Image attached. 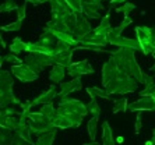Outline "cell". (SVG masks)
Wrapping results in <instances>:
<instances>
[{"label": "cell", "instance_id": "6da1fadb", "mask_svg": "<svg viewBox=\"0 0 155 145\" xmlns=\"http://www.w3.org/2000/svg\"><path fill=\"white\" fill-rule=\"evenodd\" d=\"M102 85L110 95H126L136 92L140 82L120 70L117 64L109 57L108 62L102 66Z\"/></svg>", "mask_w": 155, "mask_h": 145}, {"label": "cell", "instance_id": "7a4b0ae2", "mask_svg": "<svg viewBox=\"0 0 155 145\" xmlns=\"http://www.w3.org/2000/svg\"><path fill=\"white\" fill-rule=\"evenodd\" d=\"M110 59L117 64L120 70L133 77L143 85H150L154 82V76H148L147 72L143 71L136 59V50L126 49V47H117L116 50H110Z\"/></svg>", "mask_w": 155, "mask_h": 145}, {"label": "cell", "instance_id": "3957f363", "mask_svg": "<svg viewBox=\"0 0 155 145\" xmlns=\"http://www.w3.org/2000/svg\"><path fill=\"white\" fill-rule=\"evenodd\" d=\"M14 76L7 70L0 71V108H7L10 105H17L22 108V102L15 98L14 92Z\"/></svg>", "mask_w": 155, "mask_h": 145}, {"label": "cell", "instance_id": "277c9868", "mask_svg": "<svg viewBox=\"0 0 155 145\" xmlns=\"http://www.w3.org/2000/svg\"><path fill=\"white\" fill-rule=\"evenodd\" d=\"M136 35L141 46V53L148 56L155 47V31L150 27H136Z\"/></svg>", "mask_w": 155, "mask_h": 145}, {"label": "cell", "instance_id": "5b68a950", "mask_svg": "<svg viewBox=\"0 0 155 145\" xmlns=\"http://www.w3.org/2000/svg\"><path fill=\"white\" fill-rule=\"evenodd\" d=\"M24 63L28 64L34 71H36L38 74L42 72L46 67H52L53 66V60L52 56L45 53H28L24 59Z\"/></svg>", "mask_w": 155, "mask_h": 145}, {"label": "cell", "instance_id": "8992f818", "mask_svg": "<svg viewBox=\"0 0 155 145\" xmlns=\"http://www.w3.org/2000/svg\"><path fill=\"white\" fill-rule=\"evenodd\" d=\"M11 72L13 76L20 80L21 82H32V81L38 80L39 74L36 71H34L28 64L22 63V64H17V66H11Z\"/></svg>", "mask_w": 155, "mask_h": 145}, {"label": "cell", "instance_id": "52a82bcc", "mask_svg": "<svg viewBox=\"0 0 155 145\" xmlns=\"http://www.w3.org/2000/svg\"><path fill=\"white\" fill-rule=\"evenodd\" d=\"M49 4H51L52 20H63L64 21L70 14L74 13L64 0H49Z\"/></svg>", "mask_w": 155, "mask_h": 145}, {"label": "cell", "instance_id": "ba28073f", "mask_svg": "<svg viewBox=\"0 0 155 145\" xmlns=\"http://www.w3.org/2000/svg\"><path fill=\"white\" fill-rule=\"evenodd\" d=\"M67 74L71 78H78L80 76H87V74H94V67L90 64L88 60H81L77 63H71L67 67Z\"/></svg>", "mask_w": 155, "mask_h": 145}, {"label": "cell", "instance_id": "9c48e42d", "mask_svg": "<svg viewBox=\"0 0 155 145\" xmlns=\"http://www.w3.org/2000/svg\"><path fill=\"white\" fill-rule=\"evenodd\" d=\"M130 112H154L155 110V96H140L137 101L129 105Z\"/></svg>", "mask_w": 155, "mask_h": 145}, {"label": "cell", "instance_id": "30bf717a", "mask_svg": "<svg viewBox=\"0 0 155 145\" xmlns=\"http://www.w3.org/2000/svg\"><path fill=\"white\" fill-rule=\"evenodd\" d=\"M92 29L94 28L91 27L90 21L87 20L85 15H84L83 13H77V25H76L74 32H73L74 38H76L78 42H81V40H84V38H85Z\"/></svg>", "mask_w": 155, "mask_h": 145}, {"label": "cell", "instance_id": "8fae6325", "mask_svg": "<svg viewBox=\"0 0 155 145\" xmlns=\"http://www.w3.org/2000/svg\"><path fill=\"white\" fill-rule=\"evenodd\" d=\"M38 40H39L43 46H46L48 49L52 52V56H53L54 47L58 46V44H59V40H60V39L54 35V32L52 31L51 28L43 27V31H42V34L39 35V39H38Z\"/></svg>", "mask_w": 155, "mask_h": 145}, {"label": "cell", "instance_id": "7c38bea8", "mask_svg": "<svg viewBox=\"0 0 155 145\" xmlns=\"http://www.w3.org/2000/svg\"><path fill=\"white\" fill-rule=\"evenodd\" d=\"M59 106H66V108L71 109V110H76L78 112L81 116H87V114H90L88 113V108L87 105H84L81 101L78 99H73V98H69V96H63L60 98L59 101Z\"/></svg>", "mask_w": 155, "mask_h": 145}, {"label": "cell", "instance_id": "4fadbf2b", "mask_svg": "<svg viewBox=\"0 0 155 145\" xmlns=\"http://www.w3.org/2000/svg\"><path fill=\"white\" fill-rule=\"evenodd\" d=\"M60 91H59V98H63V96H69L73 92H77V91L83 89V82L78 78H73L70 81H64V82H60Z\"/></svg>", "mask_w": 155, "mask_h": 145}, {"label": "cell", "instance_id": "5bb4252c", "mask_svg": "<svg viewBox=\"0 0 155 145\" xmlns=\"http://www.w3.org/2000/svg\"><path fill=\"white\" fill-rule=\"evenodd\" d=\"M58 96H59V92L56 91L54 84H52L51 87H49V89L42 92V94H41L39 96H36L34 101H31V106L34 108V106H38V105L42 106V105H46V103H52Z\"/></svg>", "mask_w": 155, "mask_h": 145}, {"label": "cell", "instance_id": "9a60e30c", "mask_svg": "<svg viewBox=\"0 0 155 145\" xmlns=\"http://www.w3.org/2000/svg\"><path fill=\"white\" fill-rule=\"evenodd\" d=\"M52 124H53L56 128H60V130H66V128H73V127H78L77 123L71 117H69L67 114H61V113H56L54 117L51 120Z\"/></svg>", "mask_w": 155, "mask_h": 145}, {"label": "cell", "instance_id": "2e32d148", "mask_svg": "<svg viewBox=\"0 0 155 145\" xmlns=\"http://www.w3.org/2000/svg\"><path fill=\"white\" fill-rule=\"evenodd\" d=\"M130 24H133V20L129 17V15H124V18H123V21L120 22V25L115 27V28H112L110 31H109V35H108V40H109V45H112L113 40H116L117 38H120V35H122V32L124 31V29L127 28V27L130 25Z\"/></svg>", "mask_w": 155, "mask_h": 145}, {"label": "cell", "instance_id": "e0dca14e", "mask_svg": "<svg viewBox=\"0 0 155 145\" xmlns=\"http://www.w3.org/2000/svg\"><path fill=\"white\" fill-rule=\"evenodd\" d=\"M74 47L70 49V50H66V52H61V53L58 54H53L52 56V60H53V64H59V66H64L66 69L71 64V60H73V53H74Z\"/></svg>", "mask_w": 155, "mask_h": 145}, {"label": "cell", "instance_id": "ac0fdd59", "mask_svg": "<svg viewBox=\"0 0 155 145\" xmlns=\"http://www.w3.org/2000/svg\"><path fill=\"white\" fill-rule=\"evenodd\" d=\"M112 45L117 47H126V49H133L136 52H141V46L138 44L137 39H131V38H124V36H120L116 40H113Z\"/></svg>", "mask_w": 155, "mask_h": 145}, {"label": "cell", "instance_id": "d6986e66", "mask_svg": "<svg viewBox=\"0 0 155 145\" xmlns=\"http://www.w3.org/2000/svg\"><path fill=\"white\" fill-rule=\"evenodd\" d=\"M64 74H67V70L64 66L53 64L51 71H49V80L52 81V84H60L63 82L61 80L64 78Z\"/></svg>", "mask_w": 155, "mask_h": 145}, {"label": "cell", "instance_id": "ffe728a7", "mask_svg": "<svg viewBox=\"0 0 155 145\" xmlns=\"http://www.w3.org/2000/svg\"><path fill=\"white\" fill-rule=\"evenodd\" d=\"M116 140L113 137L112 127L108 121L102 123V145H115Z\"/></svg>", "mask_w": 155, "mask_h": 145}, {"label": "cell", "instance_id": "44dd1931", "mask_svg": "<svg viewBox=\"0 0 155 145\" xmlns=\"http://www.w3.org/2000/svg\"><path fill=\"white\" fill-rule=\"evenodd\" d=\"M18 126H20V117H18V114L0 117V127H7L10 130H15Z\"/></svg>", "mask_w": 155, "mask_h": 145}, {"label": "cell", "instance_id": "7402d4cb", "mask_svg": "<svg viewBox=\"0 0 155 145\" xmlns=\"http://www.w3.org/2000/svg\"><path fill=\"white\" fill-rule=\"evenodd\" d=\"M27 53H45L52 56V52L46 46H43L39 40L38 42H27Z\"/></svg>", "mask_w": 155, "mask_h": 145}, {"label": "cell", "instance_id": "603a6c76", "mask_svg": "<svg viewBox=\"0 0 155 145\" xmlns=\"http://www.w3.org/2000/svg\"><path fill=\"white\" fill-rule=\"evenodd\" d=\"M8 49L11 53L20 54L22 52H27V42H24L21 38H14L11 40V44L8 45Z\"/></svg>", "mask_w": 155, "mask_h": 145}, {"label": "cell", "instance_id": "cb8c5ba5", "mask_svg": "<svg viewBox=\"0 0 155 145\" xmlns=\"http://www.w3.org/2000/svg\"><path fill=\"white\" fill-rule=\"evenodd\" d=\"M45 27H48V28H51V29H54V31H60V32L73 34L71 31H70V28L67 27L66 21H63V20H51V21H48L46 24H45Z\"/></svg>", "mask_w": 155, "mask_h": 145}, {"label": "cell", "instance_id": "d4e9b609", "mask_svg": "<svg viewBox=\"0 0 155 145\" xmlns=\"http://www.w3.org/2000/svg\"><path fill=\"white\" fill-rule=\"evenodd\" d=\"M87 94L91 98H102V99H110V94L105 88H98V87H88L87 88Z\"/></svg>", "mask_w": 155, "mask_h": 145}, {"label": "cell", "instance_id": "484cf974", "mask_svg": "<svg viewBox=\"0 0 155 145\" xmlns=\"http://www.w3.org/2000/svg\"><path fill=\"white\" fill-rule=\"evenodd\" d=\"M56 133L58 131H51V133H42V134H39L35 141V145H53Z\"/></svg>", "mask_w": 155, "mask_h": 145}, {"label": "cell", "instance_id": "4316f807", "mask_svg": "<svg viewBox=\"0 0 155 145\" xmlns=\"http://www.w3.org/2000/svg\"><path fill=\"white\" fill-rule=\"evenodd\" d=\"M14 137V130H10L7 127H0V144L10 145Z\"/></svg>", "mask_w": 155, "mask_h": 145}, {"label": "cell", "instance_id": "83f0119b", "mask_svg": "<svg viewBox=\"0 0 155 145\" xmlns=\"http://www.w3.org/2000/svg\"><path fill=\"white\" fill-rule=\"evenodd\" d=\"M129 101H127V98H124V96H122V98L119 99H115L113 101V109L112 112L113 113H119V112H127L129 110Z\"/></svg>", "mask_w": 155, "mask_h": 145}, {"label": "cell", "instance_id": "f1b7e54d", "mask_svg": "<svg viewBox=\"0 0 155 145\" xmlns=\"http://www.w3.org/2000/svg\"><path fill=\"white\" fill-rule=\"evenodd\" d=\"M98 117H92L88 120L87 123V133H88V137H90L91 141H95V137H97V130H98Z\"/></svg>", "mask_w": 155, "mask_h": 145}, {"label": "cell", "instance_id": "f546056e", "mask_svg": "<svg viewBox=\"0 0 155 145\" xmlns=\"http://www.w3.org/2000/svg\"><path fill=\"white\" fill-rule=\"evenodd\" d=\"M99 11H102V10H99L94 4H84L83 6V14L87 18H99L101 17Z\"/></svg>", "mask_w": 155, "mask_h": 145}, {"label": "cell", "instance_id": "4dcf8cb0", "mask_svg": "<svg viewBox=\"0 0 155 145\" xmlns=\"http://www.w3.org/2000/svg\"><path fill=\"white\" fill-rule=\"evenodd\" d=\"M14 134L20 135V137L25 138V140H28V141L32 142V138H31V135H32V131H31L29 123L28 124H20V126H18L17 128L14 130Z\"/></svg>", "mask_w": 155, "mask_h": 145}, {"label": "cell", "instance_id": "1f68e13d", "mask_svg": "<svg viewBox=\"0 0 155 145\" xmlns=\"http://www.w3.org/2000/svg\"><path fill=\"white\" fill-rule=\"evenodd\" d=\"M92 50V52H102V53H109L110 54V50H106L104 47L98 46V45H92V44H83V42H80L76 47H74V50Z\"/></svg>", "mask_w": 155, "mask_h": 145}, {"label": "cell", "instance_id": "d6a6232c", "mask_svg": "<svg viewBox=\"0 0 155 145\" xmlns=\"http://www.w3.org/2000/svg\"><path fill=\"white\" fill-rule=\"evenodd\" d=\"M87 108H88V113H90L92 117H101V108L98 105L97 98H91V101L87 103Z\"/></svg>", "mask_w": 155, "mask_h": 145}, {"label": "cell", "instance_id": "836d02e7", "mask_svg": "<svg viewBox=\"0 0 155 145\" xmlns=\"http://www.w3.org/2000/svg\"><path fill=\"white\" fill-rule=\"evenodd\" d=\"M20 113H21V106L10 105V106H7V108H2V110H0V117L13 116V114H20Z\"/></svg>", "mask_w": 155, "mask_h": 145}, {"label": "cell", "instance_id": "e575fe53", "mask_svg": "<svg viewBox=\"0 0 155 145\" xmlns=\"http://www.w3.org/2000/svg\"><path fill=\"white\" fill-rule=\"evenodd\" d=\"M41 113H43L48 119L52 120L54 117V114L58 113V108H54L53 103H46V105H42V108H41Z\"/></svg>", "mask_w": 155, "mask_h": 145}, {"label": "cell", "instance_id": "d590c367", "mask_svg": "<svg viewBox=\"0 0 155 145\" xmlns=\"http://www.w3.org/2000/svg\"><path fill=\"white\" fill-rule=\"evenodd\" d=\"M20 6H17L15 0H4L0 6V13H10L13 10H17Z\"/></svg>", "mask_w": 155, "mask_h": 145}, {"label": "cell", "instance_id": "8d00e7d4", "mask_svg": "<svg viewBox=\"0 0 155 145\" xmlns=\"http://www.w3.org/2000/svg\"><path fill=\"white\" fill-rule=\"evenodd\" d=\"M4 62H7L8 64H11V66H17V64H22L24 60H21L20 57H17V54L10 53V54H6V56L2 57V64H3Z\"/></svg>", "mask_w": 155, "mask_h": 145}, {"label": "cell", "instance_id": "74e56055", "mask_svg": "<svg viewBox=\"0 0 155 145\" xmlns=\"http://www.w3.org/2000/svg\"><path fill=\"white\" fill-rule=\"evenodd\" d=\"M136 4L131 3V2H126V3H123L122 6H119V7L116 8V11L117 13H123L124 15H129V13H131L133 10H136Z\"/></svg>", "mask_w": 155, "mask_h": 145}, {"label": "cell", "instance_id": "f35d334b", "mask_svg": "<svg viewBox=\"0 0 155 145\" xmlns=\"http://www.w3.org/2000/svg\"><path fill=\"white\" fill-rule=\"evenodd\" d=\"M74 13H83V0H64Z\"/></svg>", "mask_w": 155, "mask_h": 145}, {"label": "cell", "instance_id": "ab89813d", "mask_svg": "<svg viewBox=\"0 0 155 145\" xmlns=\"http://www.w3.org/2000/svg\"><path fill=\"white\" fill-rule=\"evenodd\" d=\"M22 21H14V22H10L8 25H3L2 27V31H8V32H15V31H20L22 27L21 24Z\"/></svg>", "mask_w": 155, "mask_h": 145}, {"label": "cell", "instance_id": "60d3db41", "mask_svg": "<svg viewBox=\"0 0 155 145\" xmlns=\"http://www.w3.org/2000/svg\"><path fill=\"white\" fill-rule=\"evenodd\" d=\"M66 24H67V27L70 28V31L71 32H74V29H76V25H77V13H73V14H70L69 17L64 20Z\"/></svg>", "mask_w": 155, "mask_h": 145}, {"label": "cell", "instance_id": "b9f144b4", "mask_svg": "<svg viewBox=\"0 0 155 145\" xmlns=\"http://www.w3.org/2000/svg\"><path fill=\"white\" fill-rule=\"evenodd\" d=\"M140 96H155V82L150 84L143 91H140Z\"/></svg>", "mask_w": 155, "mask_h": 145}, {"label": "cell", "instance_id": "7bdbcfd3", "mask_svg": "<svg viewBox=\"0 0 155 145\" xmlns=\"http://www.w3.org/2000/svg\"><path fill=\"white\" fill-rule=\"evenodd\" d=\"M27 4H28V2L25 0V2H24V3L17 8V20L18 21H22V20L25 18V15H27Z\"/></svg>", "mask_w": 155, "mask_h": 145}, {"label": "cell", "instance_id": "ee69618b", "mask_svg": "<svg viewBox=\"0 0 155 145\" xmlns=\"http://www.w3.org/2000/svg\"><path fill=\"white\" fill-rule=\"evenodd\" d=\"M34 142L28 141V140H25V138L20 137V135L14 134V137H13V141H11L10 145H32Z\"/></svg>", "mask_w": 155, "mask_h": 145}, {"label": "cell", "instance_id": "f6af8a7d", "mask_svg": "<svg viewBox=\"0 0 155 145\" xmlns=\"http://www.w3.org/2000/svg\"><path fill=\"white\" fill-rule=\"evenodd\" d=\"M141 128H143V121H141V114L138 113L137 117H136V124H134V133H136V134H140Z\"/></svg>", "mask_w": 155, "mask_h": 145}, {"label": "cell", "instance_id": "bcb514c9", "mask_svg": "<svg viewBox=\"0 0 155 145\" xmlns=\"http://www.w3.org/2000/svg\"><path fill=\"white\" fill-rule=\"evenodd\" d=\"M126 2L127 0H109V8H117Z\"/></svg>", "mask_w": 155, "mask_h": 145}, {"label": "cell", "instance_id": "7dc6e473", "mask_svg": "<svg viewBox=\"0 0 155 145\" xmlns=\"http://www.w3.org/2000/svg\"><path fill=\"white\" fill-rule=\"evenodd\" d=\"M28 3H31L32 6H38V4H43V3H49V0H27Z\"/></svg>", "mask_w": 155, "mask_h": 145}, {"label": "cell", "instance_id": "c3c4849f", "mask_svg": "<svg viewBox=\"0 0 155 145\" xmlns=\"http://www.w3.org/2000/svg\"><path fill=\"white\" fill-rule=\"evenodd\" d=\"M0 45H2V47H7V45H6V42H4V39H3V36H0Z\"/></svg>", "mask_w": 155, "mask_h": 145}, {"label": "cell", "instance_id": "681fc988", "mask_svg": "<svg viewBox=\"0 0 155 145\" xmlns=\"http://www.w3.org/2000/svg\"><path fill=\"white\" fill-rule=\"evenodd\" d=\"M83 145H101L99 142H97V141H91V142H84Z\"/></svg>", "mask_w": 155, "mask_h": 145}, {"label": "cell", "instance_id": "f907efd6", "mask_svg": "<svg viewBox=\"0 0 155 145\" xmlns=\"http://www.w3.org/2000/svg\"><path fill=\"white\" fill-rule=\"evenodd\" d=\"M123 141H124V138H123V137H120V135H119V137H117V138H116V142H119V144H122Z\"/></svg>", "mask_w": 155, "mask_h": 145}, {"label": "cell", "instance_id": "816d5d0a", "mask_svg": "<svg viewBox=\"0 0 155 145\" xmlns=\"http://www.w3.org/2000/svg\"><path fill=\"white\" fill-rule=\"evenodd\" d=\"M151 141L154 142V145H155V128L152 130V137H151Z\"/></svg>", "mask_w": 155, "mask_h": 145}, {"label": "cell", "instance_id": "f5cc1de1", "mask_svg": "<svg viewBox=\"0 0 155 145\" xmlns=\"http://www.w3.org/2000/svg\"><path fill=\"white\" fill-rule=\"evenodd\" d=\"M145 145H154V142H152L151 140H150V141H147V142H145Z\"/></svg>", "mask_w": 155, "mask_h": 145}, {"label": "cell", "instance_id": "db71d44e", "mask_svg": "<svg viewBox=\"0 0 155 145\" xmlns=\"http://www.w3.org/2000/svg\"><path fill=\"white\" fill-rule=\"evenodd\" d=\"M151 71L154 72V76H155V64H154V66H152V67H151Z\"/></svg>", "mask_w": 155, "mask_h": 145}, {"label": "cell", "instance_id": "11a10c76", "mask_svg": "<svg viewBox=\"0 0 155 145\" xmlns=\"http://www.w3.org/2000/svg\"><path fill=\"white\" fill-rule=\"evenodd\" d=\"M151 54L154 56V59H155V47H154V50H152V53H151Z\"/></svg>", "mask_w": 155, "mask_h": 145}, {"label": "cell", "instance_id": "9f6ffc18", "mask_svg": "<svg viewBox=\"0 0 155 145\" xmlns=\"http://www.w3.org/2000/svg\"><path fill=\"white\" fill-rule=\"evenodd\" d=\"M152 28H154V31H155V27H152Z\"/></svg>", "mask_w": 155, "mask_h": 145}]
</instances>
